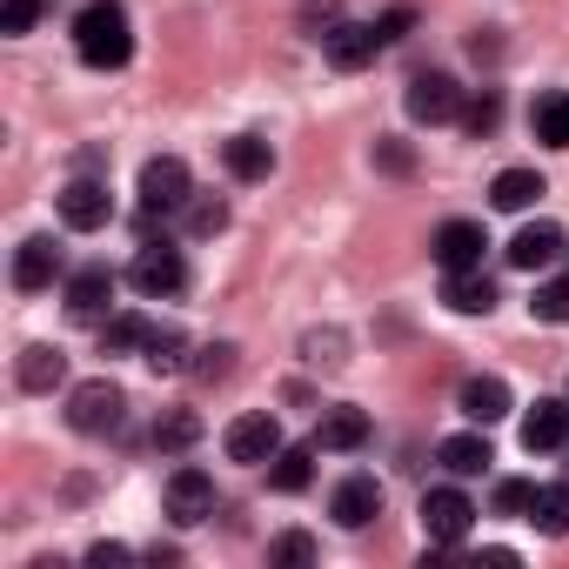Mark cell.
Wrapping results in <instances>:
<instances>
[{
  "mask_svg": "<svg viewBox=\"0 0 569 569\" xmlns=\"http://www.w3.org/2000/svg\"><path fill=\"white\" fill-rule=\"evenodd\" d=\"M74 54L88 68H121L134 54V34H128V8L121 0H88L74 14Z\"/></svg>",
  "mask_w": 569,
  "mask_h": 569,
  "instance_id": "6da1fadb",
  "label": "cell"
},
{
  "mask_svg": "<svg viewBox=\"0 0 569 569\" xmlns=\"http://www.w3.org/2000/svg\"><path fill=\"white\" fill-rule=\"evenodd\" d=\"M128 281H134V289H141L148 302H168V296H181V289H188V261H181V248H168V241H148V248L134 254Z\"/></svg>",
  "mask_w": 569,
  "mask_h": 569,
  "instance_id": "7a4b0ae2",
  "label": "cell"
},
{
  "mask_svg": "<svg viewBox=\"0 0 569 569\" xmlns=\"http://www.w3.org/2000/svg\"><path fill=\"white\" fill-rule=\"evenodd\" d=\"M121 409H128V396H121L108 376H94V382H81V389L68 396V422H74L81 436H108V429H121Z\"/></svg>",
  "mask_w": 569,
  "mask_h": 569,
  "instance_id": "3957f363",
  "label": "cell"
},
{
  "mask_svg": "<svg viewBox=\"0 0 569 569\" xmlns=\"http://www.w3.org/2000/svg\"><path fill=\"white\" fill-rule=\"evenodd\" d=\"M469 522H476V502H469L462 489H429V496H422V536H429L436 549H456V542L469 536Z\"/></svg>",
  "mask_w": 569,
  "mask_h": 569,
  "instance_id": "277c9868",
  "label": "cell"
},
{
  "mask_svg": "<svg viewBox=\"0 0 569 569\" xmlns=\"http://www.w3.org/2000/svg\"><path fill=\"white\" fill-rule=\"evenodd\" d=\"M188 194H194V181H188V161H181V154H154V161L141 168V208H148V214L188 208Z\"/></svg>",
  "mask_w": 569,
  "mask_h": 569,
  "instance_id": "5b68a950",
  "label": "cell"
},
{
  "mask_svg": "<svg viewBox=\"0 0 569 569\" xmlns=\"http://www.w3.org/2000/svg\"><path fill=\"white\" fill-rule=\"evenodd\" d=\"M108 309H114V274H108V268H81V274L68 281V322L101 329Z\"/></svg>",
  "mask_w": 569,
  "mask_h": 569,
  "instance_id": "8992f818",
  "label": "cell"
},
{
  "mask_svg": "<svg viewBox=\"0 0 569 569\" xmlns=\"http://www.w3.org/2000/svg\"><path fill=\"white\" fill-rule=\"evenodd\" d=\"M228 456L248 462V469H254V462H274V456H281V422L261 416V409H254V416H234V422H228Z\"/></svg>",
  "mask_w": 569,
  "mask_h": 569,
  "instance_id": "52a82bcc",
  "label": "cell"
},
{
  "mask_svg": "<svg viewBox=\"0 0 569 569\" xmlns=\"http://www.w3.org/2000/svg\"><path fill=\"white\" fill-rule=\"evenodd\" d=\"M108 214H114V194H108V181H68V188H61V221H68L74 234H94V228H108Z\"/></svg>",
  "mask_w": 569,
  "mask_h": 569,
  "instance_id": "ba28073f",
  "label": "cell"
},
{
  "mask_svg": "<svg viewBox=\"0 0 569 569\" xmlns=\"http://www.w3.org/2000/svg\"><path fill=\"white\" fill-rule=\"evenodd\" d=\"M168 516H174L181 529L208 522V516H214V482H208L201 469H174V476H168Z\"/></svg>",
  "mask_w": 569,
  "mask_h": 569,
  "instance_id": "9c48e42d",
  "label": "cell"
},
{
  "mask_svg": "<svg viewBox=\"0 0 569 569\" xmlns=\"http://www.w3.org/2000/svg\"><path fill=\"white\" fill-rule=\"evenodd\" d=\"M409 114L429 121V128H436V121H456V114H462V88H456L449 74H416V81H409Z\"/></svg>",
  "mask_w": 569,
  "mask_h": 569,
  "instance_id": "30bf717a",
  "label": "cell"
},
{
  "mask_svg": "<svg viewBox=\"0 0 569 569\" xmlns=\"http://www.w3.org/2000/svg\"><path fill=\"white\" fill-rule=\"evenodd\" d=\"M376 48H382V34H376V21L362 28V21H342L329 41H322V54H329V68H342V74H356V68H369L376 61Z\"/></svg>",
  "mask_w": 569,
  "mask_h": 569,
  "instance_id": "8fae6325",
  "label": "cell"
},
{
  "mask_svg": "<svg viewBox=\"0 0 569 569\" xmlns=\"http://www.w3.org/2000/svg\"><path fill=\"white\" fill-rule=\"evenodd\" d=\"M329 516H336L342 529H369V522L382 516V482H376V476H349V482L336 489Z\"/></svg>",
  "mask_w": 569,
  "mask_h": 569,
  "instance_id": "7c38bea8",
  "label": "cell"
},
{
  "mask_svg": "<svg viewBox=\"0 0 569 569\" xmlns=\"http://www.w3.org/2000/svg\"><path fill=\"white\" fill-rule=\"evenodd\" d=\"M482 248H489V241H482V228H476V221H442V228H436V241H429V254H436L449 274H456V268H476V261H482Z\"/></svg>",
  "mask_w": 569,
  "mask_h": 569,
  "instance_id": "4fadbf2b",
  "label": "cell"
},
{
  "mask_svg": "<svg viewBox=\"0 0 569 569\" xmlns=\"http://www.w3.org/2000/svg\"><path fill=\"white\" fill-rule=\"evenodd\" d=\"M456 402H462V416H469L476 429H489V422L509 416V382H502V376H469Z\"/></svg>",
  "mask_w": 569,
  "mask_h": 569,
  "instance_id": "5bb4252c",
  "label": "cell"
},
{
  "mask_svg": "<svg viewBox=\"0 0 569 569\" xmlns=\"http://www.w3.org/2000/svg\"><path fill=\"white\" fill-rule=\"evenodd\" d=\"M442 302H449L456 316H489V309H496V281H489L482 268H456V274L442 281Z\"/></svg>",
  "mask_w": 569,
  "mask_h": 569,
  "instance_id": "9a60e30c",
  "label": "cell"
},
{
  "mask_svg": "<svg viewBox=\"0 0 569 569\" xmlns=\"http://www.w3.org/2000/svg\"><path fill=\"white\" fill-rule=\"evenodd\" d=\"M562 254V228L556 221H529V228H516V241H509V268H549Z\"/></svg>",
  "mask_w": 569,
  "mask_h": 569,
  "instance_id": "2e32d148",
  "label": "cell"
},
{
  "mask_svg": "<svg viewBox=\"0 0 569 569\" xmlns=\"http://www.w3.org/2000/svg\"><path fill=\"white\" fill-rule=\"evenodd\" d=\"M54 268H61V248L48 241V234H28L21 241V254H14V289H48V281H54Z\"/></svg>",
  "mask_w": 569,
  "mask_h": 569,
  "instance_id": "e0dca14e",
  "label": "cell"
},
{
  "mask_svg": "<svg viewBox=\"0 0 569 569\" xmlns=\"http://www.w3.org/2000/svg\"><path fill=\"white\" fill-rule=\"evenodd\" d=\"M14 376H21V389H28V396H48V389L68 376V356H61V349H48V342H28V349H21V362H14Z\"/></svg>",
  "mask_w": 569,
  "mask_h": 569,
  "instance_id": "ac0fdd59",
  "label": "cell"
},
{
  "mask_svg": "<svg viewBox=\"0 0 569 569\" xmlns=\"http://www.w3.org/2000/svg\"><path fill=\"white\" fill-rule=\"evenodd\" d=\"M562 442H569V402H536L522 416V449L536 456V449H562Z\"/></svg>",
  "mask_w": 569,
  "mask_h": 569,
  "instance_id": "d6986e66",
  "label": "cell"
},
{
  "mask_svg": "<svg viewBox=\"0 0 569 569\" xmlns=\"http://www.w3.org/2000/svg\"><path fill=\"white\" fill-rule=\"evenodd\" d=\"M549 188H542V174L536 168H502L496 174V188H489V201L502 208V214H522V208H536Z\"/></svg>",
  "mask_w": 569,
  "mask_h": 569,
  "instance_id": "ffe728a7",
  "label": "cell"
},
{
  "mask_svg": "<svg viewBox=\"0 0 569 569\" xmlns=\"http://www.w3.org/2000/svg\"><path fill=\"white\" fill-rule=\"evenodd\" d=\"M221 161H228V174H234V181H268L274 148H268V141H254V134H234V141H221Z\"/></svg>",
  "mask_w": 569,
  "mask_h": 569,
  "instance_id": "44dd1931",
  "label": "cell"
},
{
  "mask_svg": "<svg viewBox=\"0 0 569 569\" xmlns=\"http://www.w3.org/2000/svg\"><path fill=\"white\" fill-rule=\"evenodd\" d=\"M362 442H369V416H362V409H349V402H342V409H329V416H322V429H316V449H342V456H349V449H362Z\"/></svg>",
  "mask_w": 569,
  "mask_h": 569,
  "instance_id": "7402d4cb",
  "label": "cell"
},
{
  "mask_svg": "<svg viewBox=\"0 0 569 569\" xmlns=\"http://www.w3.org/2000/svg\"><path fill=\"white\" fill-rule=\"evenodd\" d=\"M436 462H442L449 476H482L496 456H489V436H449V442L436 449Z\"/></svg>",
  "mask_w": 569,
  "mask_h": 569,
  "instance_id": "603a6c76",
  "label": "cell"
},
{
  "mask_svg": "<svg viewBox=\"0 0 569 569\" xmlns=\"http://www.w3.org/2000/svg\"><path fill=\"white\" fill-rule=\"evenodd\" d=\"M268 482H274L281 496H302V489L316 482V449H281V456L268 462Z\"/></svg>",
  "mask_w": 569,
  "mask_h": 569,
  "instance_id": "cb8c5ba5",
  "label": "cell"
},
{
  "mask_svg": "<svg viewBox=\"0 0 569 569\" xmlns=\"http://www.w3.org/2000/svg\"><path fill=\"white\" fill-rule=\"evenodd\" d=\"M141 356H148L154 376H181V369H188V336H181V329H148Z\"/></svg>",
  "mask_w": 569,
  "mask_h": 569,
  "instance_id": "d4e9b609",
  "label": "cell"
},
{
  "mask_svg": "<svg viewBox=\"0 0 569 569\" xmlns=\"http://www.w3.org/2000/svg\"><path fill=\"white\" fill-rule=\"evenodd\" d=\"M194 442H201V416H194V409H168V416L154 422V449L181 456V449H194Z\"/></svg>",
  "mask_w": 569,
  "mask_h": 569,
  "instance_id": "484cf974",
  "label": "cell"
},
{
  "mask_svg": "<svg viewBox=\"0 0 569 569\" xmlns=\"http://www.w3.org/2000/svg\"><path fill=\"white\" fill-rule=\"evenodd\" d=\"M529 522H536L542 536H569V489H562V482L536 489V502H529Z\"/></svg>",
  "mask_w": 569,
  "mask_h": 569,
  "instance_id": "4316f807",
  "label": "cell"
},
{
  "mask_svg": "<svg viewBox=\"0 0 569 569\" xmlns=\"http://www.w3.org/2000/svg\"><path fill=\"white\" fill-rule=\"evenodd\" d=\"M536 141L569 148V94H542L536 101Z\"/></svg>",
  "mask_w": 569,
  "mask_h": 569,
  "instance_id": "83f0119b",
  "label": "cell"
},
{
  "mask_svg": "<svg viewBox=\"0 0 569 569\" xmlns=\"http://www.w3.org/2000/svg\"><path fill=\"white\" fill-rule=\"evenodd\" d=\"M141 342H148V322H141V316H108V322H101V349H108V356H128V349H141Z\"/></svg>",
  "mask_w": 569,
  "mask_h": 569,
  "instance_id": "f1b7e54d",
  "label": "cell"
},
{
  "mask_svg": "<svg viewBox=\"0 0 569 569\" xmlns=\"http://www.w3.org/2000/svg\"><path fill=\"white\" fill-rule=\"evenodd\" d=\"M342 349H349V336H342V329H309V336H302V356H309L316 369H342V362H349Z\"/></svg>",
  "mask_w": 569,
  "mask_h": 569,
  "instance_id": "f546056e",
  "label": "cell"
},
{
  "mask_svg": "<svg viewBox=\"0 0 569 569\" xmlns=\"http://www.w3.org/2000/svg\"><path fill=\"white\" fill-rule=\"evenodd\" d=\"M529 316L536 322H569V281H542L536 302H529Z\"/></svg>",
  "mask_w": 569,
  "mask_h": 569,
  "instance_id": "4dcf8cb0",
  "label": "cell"
},
{
  "mask_svg": "<svg viewBox=\"0 0 569 569\" xmlns=\"http://www.w3.org/2000/svg\"><path fill=\"white\" fill-rule=\"evenodd\" d=\"M496 121H502V101L496 94H476V101H462V128L482 141V134H496Z\"/></svg>",
  "mask_w": 569,
  "mask_h": 569,
  "instance_id": "1f68e13d",
  "label": "cell"
},
{
  "mask_svg": "<svg viewBox=\"0 0 569 569\" xmlns=\"http://www.w3.org/2000/svg\"><path fill=\"white\" fill-rule=\"evenodd\" d=\"M268 562H296V569H302V562H316V542H309L302 529H281V536L268 542Z\"/></svg>",
  "mask_w": 569,
  "mask_h": 569,
  "instance_id": "d6a6232c",
  "label": "cell"
},
{
  "mask_svg": "<svg viewBox=\"0 0 569 569\" xmlns=\"http://www.w3.org/2000/svg\"><path fill=\"white\" fill-rule=\"evenodd\" d=\"M302 28H309L316 41H329V34L342 28V14H336V0H309V8H302Z\"/></svg>",
  "mask_w": 569,
  "mask_h": 569,
  "instance_id": "836d02e7",
  "label": "cell"
},
{
  "mask_svg": "<svg viewBox=\"0 0 569 569\" xmlns=\"http://www.w3.org/2000/svg\"><path fill=\"white\" fill-rule=\"evenodd\" d=\"M41 21V0H8V8H0V34H28Z\"/></svg>",
  "mask_w": 569,
  "mask_h": 569,
  "instance_id": "e575fe53",
  "label": "cell"
},
{
  "mask_svg": "<svg viewBox=\"0 0 569 569\" xmlns=\"http://www.w3.org/2000/svg\"><path fill=\"white\" fill-rule=\"evenodd\" d=\"M188 228H194V234H221V228H228V201H194V208H188Z\"/></svg>",
  "mask_w": 569,
  "mask_h": 569,
  "instance_id": "d590c367",
  "label": "cell"
},
{
  "mask_svg": "<svg viewBox=\"0 0 569 569\" xmlns=\"http://www.w3.org/2000/svg\"><path fill=\"white\" fill-rule=\"evenodd\" d=\"M228 369H234V342H214V349H201V362H194L201 382H221Z\"/></svg>",
  "mask_w": 569,
  "mask_h": 569,
  "instance_id": "8d00e7d4",
  "label": "cell"
},
{
  "mask_svg": "<svg viewBox=\"0 0 569 569\" xmlns=\"http://www.w3.org/2000/svg\"><path fill=\"white\" fill-rule=\"evenodd\" d=\"M529 502H536V482H496V509L502 516H529Z\"/></svg>",
  "mask_w": 569,
  "mask_h": 569,
  "instance_id": "74e56055",
  "label": "cell"
},
{
  "mask_svg": "<svg viewBox=\"0 0 569 569\" xmlns=\"http://www.w3.org/2000/svg\"><path fill=\"white\" fill-rule=\"evenodd\" d=\"M409 28H416V8H389V14L376 21V34H382V48H389V41H402Z\"/></svg>",
  "mask_w": 569,
  "mask_h": 569,
  "instance_id": "f35d334b",
  "label": "cell"
},
{
  "mask_svg": "<svg viewBox=\"0 0 569 569\" xmlns=\"http://www.w3.org/2000/svg\"><path fill=\"white\" fill-rule=\"evenodd\" d=\"M376 161H382L389 174H409V148H402V141H376Z\"/></svg>",
  "mask_w": 569,
  "mask_h": 569,
  "instance_id": "ab89813d",
  "label": "cell"
},
{
  "mask_svg": "<svg viewBox=\"0 0 569 569\" xmlns=\"http://www.w3.org/2000/svg\"><path fill=\"white\" fill-rule=\"evenodd\" d=\"M128 556H134L128 542H94V549H88V562H101V569H108V562H128Z\"/></svg>",
  "mask_w": 569,
  "mask_h": 569,
  "instance_id": "60d3db41",
  "label": "cell"
}]
</instances>
